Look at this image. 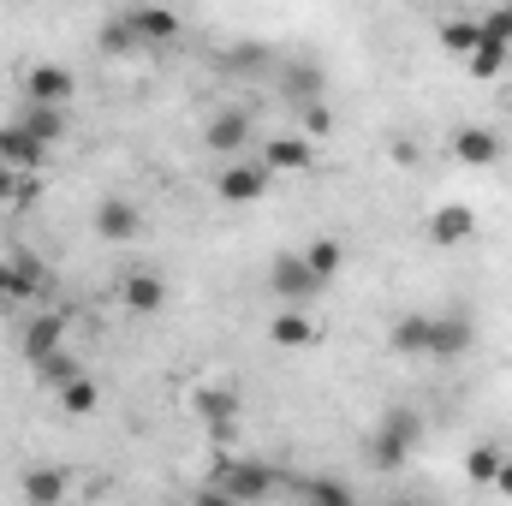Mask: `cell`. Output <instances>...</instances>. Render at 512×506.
Returning <instances> with one entry per match:
<instances>
[{
	"instance_id": "5bb4252c",
	"label": "cell",
	"mask_w": 512,
	"mask_h": 506,
	"mask_svg": "<svg viewBox=\"0 0 512 506\" xmlns=\"http://www.w3.org/2000/svg\"><path fill=\"white\" fill-rule=\"evenodd\" d=\"M18 483H24V501L30 506H60L66 495H72V477H66L60 465H30Z\"/></svg>"
},
{
	"instance_id": "7a4b0ae2",
	"label": "cell",
	"mask_w": 512,
	"mask_h": 506,
	"mask_svg": "<svg viewBox=\"0 0 512 506\" xmlns=\"http://www.w3.org/2000/svg\"><path fill=\"white\" fill-rule=\"evenodd\" d=\"M268 292L280 298V304H292V310H304L316 292H322V280L304 268V256L298 251H286V256H274V268H268Z\"/></svg>"
},
{
	"instance_id": "484cf974",
	"label": "cell",
	"mask_w": 512,
	"mask_h": 506,
	"mask_svg": "<svg viewBox=\"0 0 512 506\" xmlns=\"http://www.w3.org/2000/svg\"><path fill=\"white\" fill-rule=\"evenodd\" d=\"M96 405H102V387H96L90 376H78V381L60 387V411H66V417H90Z\"/></svg>"
},
{
	"instance_id": "e575fe53",
	"label": "cell",
	"mask_w": 512,
	"mask_h": 506,
	"mask_svg": "<svg viewBox=\"0 0 512 506\" xmlns=\"http://www.w3.org/2000/svg\"><path fill=\"white\" fill-rule=\"evenodd\" d=\"M495 489H501V495L512 501V459H501V477H495Z\"/></svg>"
},
{
	"instance_id": "e0dca14e",
	"label": "cell",
	"mask_w": 512,
	"mask_h": 506,
	"mask_svg": "<svg viewBox=\"0 0 512 506\" xmlns=\"http://www.w3.org/2000/svg\"><path fill=\"white\" fill-rule=\"evenodd\" d=\"M429 239H435V245H465V239H477V215H471L465 203H447V209H435Z\"/></svg>"
},
{
	"instance_id": "4dcf8cb0",
	"label": "cell",
	"mask_w": 512,
	"mask_h": 506,
	"mask_svg": "<svg viewBox=\"0 0 512 506\" xmlns=\"http://www.w3.org/2000/svg\"><path fill=\"white\" fill-rule=\"evenodd\" d=\"M328 126H334V120H328V108H322V102H310V108H304V137L316 143V137H328Z\"/></svg>"
},
{
	"instance_id": "ba28073f",
	"label": "cell",
	"mask_w": 512,
	"mask_h": 506,
	"mask_svg": "<svg viewBox=\"0 0 512 506\" xmlns=\"http://www.w3.org/2000/svg\"><path fill=\"white\" fill-rule=\"evenodd\" d=\"M197 417L209 423L215 441H233L239 435V399H233V387H203L197 393Z\"/></svg>"
},
{
	"instance_id": "83f0119b",
	"label": "cell",
	"mask_w": 512,
	"mask_h": 506,
	"mask_svg": "<svg viewBox=\"0 0 512 506\" xmlns=\"http://www.w3.org/2000/svg\"><path fill=\"white\" fill-rule=\"evenodd\" d=\"M477 24H483V42H489V48H512V6L489 12V18H477Z\"/></svg>"
},
{
	"instance_id": "4fadbf2b",
	"label": "cell",
	"mask_w": 512,
	"mask_h": 506,
	"mask_svg": "<svg viewBox=\"0 0 512 506\" xmlns=\"http://www.w3.org/2000/svg\"><path fill=\"white\" fill-rule=\"evenodd\" d=\"M453 155H459L465 167H495V161L507 155V143L489 126H465V131H453Z\"/></svg>"
},
{
	"instance_id": "3957f363",
	"label": "cell",
	"mask_w": 512,
	"mask_h": 506,
	"mask_svg": "<svg viewBox=\"0 0 512 506\" xmlns=\"http://www.w3.org/2000/svg\"><path fill=\"white\" fill-rule=\"evenodd\" d=\"M209 483H221L227 495L239 506H251V501H268L274 495V471L268 465H256V459H233V465H215V477Z\"/></svg>"
},
{
	"instance_id": "d590c367",
	"label": "cell",
	"mask_w": 512,
	"mask_h": 506,
	"mask_svg": "<svg viewBox=\"0 0 512 506\" xmlns=\"http://www.w3.org/2000/svg\"><path fill=\"white\" fill-rule=\"evenodd\" d=\"M387 506H417V501H387Z\"/></svg>"
},
{
	"instance_id": "ffe728a7",
	"label": "cell",
	"mask_w": 512,
	"mask_h": 506,
	"mask_svg": "<svg viewBox=\"0 0 512 506\" xmlns=\"http://www.w3.org/2000/svg\"><path fill=\"white\" fill-rule=\"evenodd\" d=\"M268 340H274V346H286V352H298V346H310V340H316V322H310L304 310H280V316L268 322Z\"/></svg>"
},
{
	"instance_id": "603a6c76",
	"label": "cell",
	"mask_w": 512,
	"mask_h": 506,
	"mask_svg": "<svg viewBox=\"0 0 512 506\" xmlns=\"http://www.w3.org/2000/svg\"><path fill=\"white\" fill-rule=\"evenodd\" d=\"M501 459H507V453H501V447H489V441H483V447H471V453H465V483H477V489H495V477H501Z\"/></svg>"
},
{
	"instance_id": "f1b7e54d",
	"label": "cell",
	"mask_w": 512,
	"mask_h": 506,
	"mask_svg": "<svg viewBox=\"0 0 512 506\" xmlns=\"http://www.w3.org/2000/svg\"><path fill=\"white\" fill-rule=\"evenodd\" d=\"M36 292H42L36 280H24L12 262H0V298H36Z\"/></svg>"
},
{
	"instance_id": "6da1fadb",
	"label": "cell",
	"mask_w": 512,
	"mask_h": 506,
	"mask_svg": "<svg viewBox=\"0 0 512 506\" xmlns=\"http://www.w3.org/2000/svg\"><path fill=\"white\" fill-rule=\"evenodd\" d=\"M417 435H423L417 411H387L382 423L370 429V465H376V471H399V465L411 459Z\"/></svg>"
},
{
	"instance_id": "8992f818",
	"label": "cell",
	"mask_w": 512,
	"mask_h": 506,
	"mask_svg": "<svg viewBox=\"0 0 512 506\" xmlns=\"http://www.w3.org/2000/svg\"><path fill=\"white\" fill-rule=\"evenodd\" d=\"M268 185H274V173L262 161H239V167H227L215 179V197L221 203H256V197H268Z\"/></svg>"
},
{
	"instance_id": "ac0fdd59",
	"label": "cell",
	"mask_w": 512,
	"mask_h": 506,
	"mask_svg": "<svg viewBox=\"0 0 512 506\" xmlns=\"http://www.w3.org/2000/svg\"><path fill=\"white\" fill-rule=\"evenodd\" d=\"M18 131H30L42 149L48 143H60L66 137V108H30V102H18V120H12Z\"/></svg>"
},
{
	"instance_id": "8fae6325",
	"label": "cell",
	"mask_w": 512,
	"mask_h": 506,
	"mask_svg": "<svg viewBox=\"0 0 512 506\" xmlns=\"http://www.w3.org/2000/svg\"><path fill=\"white\" fill-rule=\"evenodd\" d=\"M120 304H126L131 316H155L161 304H167V280L155 274V268H137L120 280Z\"/></svg>"
},
{
	"instance_id": "52a82bcc",
	"label": "cell",
	"mask_w": 512,
	"mask_h": 506,
	"mask_svg": "<svg viewBox=\"0 0 512 506\" xmlns=\"http://www.w3.org/2000/svg\"><path fill=\"white\" fill-rule=\"evenodd\" d=\"M120 18H126V30L137 36V48H161V42L179 36V12H167V6H131Z\"/></svg>"
},
{
	"instance_id": "1f68e13d",
	"label": "cell",
	"mask_w": 512,
	"mask_h": 506,
	"mask_svg": "<svg viewBox=\"0 0 512 506\" xmlns=\"http://www.w3.org/2000/svg\"><path fill=\"white\" fill-rule=\"evenodd\" d=\"M191 506H239V501H233V495H227L221 483H203V489H197V501H191Z\"/></svg>"
},
{
	"instance_id": "d6a6232c",
	"label": "cell",
	"mask_w": 512,
	"mask_h": 506,
	"mask_svg": "<svg viewBox=\"0 0 512 506\" xmlns=\"http://www.w3.org/2000/svg\"><path fill=\"white\" fill-rule=\"evenodd\" d=\"M18 185H24V173H12V167H0V203H18Z\"/></svg>"
},
{
	"instance_id": "f546056e",
	"label": "cell",
	"mask_w": 512,
	"mask_h": 506,
	"mask_svg": "<svg viewBox=\"0 0 512 506\" xmlns=\"http://www.w3.org/2000/svg\"><path fill=\"white\" fill-rule=\"evenodd\" d=\"M102 48H114V54H131V48H137V36L126 30V18H114V24H102Z\"/></svg>"
},
{
	"instance_id": "9a60e30c",
	"label": "cell",
	"mask_w": 512,
	"mask_h": 506,
	"mask_svg": "<svg viewBox=\"0 0 512 506\" xmlns=\"http://www.w3.org/2000/svg\"><path fill=\"white\" fill-rule=\"evenodd\" d=\"M137 227H143V215H137L131 197H102L96 203V239H137Z\"/></svg>"
},
{
	"instance_id": "2e32d148",
	"label": "cell",
	"mask_w": 512,
	"mask_h": 506,
	"mask_svg": "<svg viewBox=\"0 0 512 506\" xmlns=\"http://www.w3.org/2000/svg\"><path fill=\"white\" fill-rule=\"evenodd\" d=\"M471 322L465 316H435V328H429V358H465L471 352Z\"/></svg>"
},
{
	"instance_id": "cb8c5ba5",
	"label": "cell",
	"mask_w": 512,
	"mask_h": 506,
	"mask_svg": "<svg viewBox=\"0 0 512 506\" xmlns=\"http://www.w3.org/2000/svg\"><path fill=\"white\" fill-rule=\"evenodd\" d=\"M30 370H36V381H42V387H54V393H60L66 381H78V376H84V370H78V358H72L66 346H60V352H48V358H36Z\"/></svg>"
},
{
	"instance_id": "5b68a950",
	"label": "cell",
	"mask_w": 512,
	"mask_h": 506,
	"mask_svg": "<svg viewBox=\"0 0 512 506\" xmlns=\"http://www.w3.org/2000/svg\"><path fill=\"white\" fill-rule=\"evenodd\" d=\"M310 161H316V143L304 131H280V137L262 143V167L268 173H310Z\"/></svg>"
},
{
	"instance_id": "d4e9b609",
	"label": "cell",
	"mask_w": 512,
	"mask_h": 506,
	"mask_svg": "<svg viewBox=\"0 0 512 506\" xmlns=\"http://www.w3.org/2000/svg\"><path fill=\"white\" fill-rule=\"evenodd\" d=\"M441 48H453V54L471 60V54L483 48V24H477V18H447V24H441Z\"/></svg>"
},
{
	"instance_id": "8d00e7d4",
	"label": "cell",
	"mask_w": 512,
	"mask_h": 506,
	"mask_svg": "<svg viewBox=\"0 0 512 506\" xmlns=\"http://www.w3.org/2000/svg\"><path fill=\"white\" fill-rule=\"evenodd\" d=\"M507 102H512V96H507Z\"/></svg>"
},
{
	"instance_id": "9c48e42d",
	"label": "cell",
	"mask_w": 512,
	"mask_h": 506,
	"mask_svg": "<svg viewBox=\"0 0 512 506\" xmlns=\"http://www.w3.org/2000/svg\"><path fill=\"white\" fill-rule=\"evenodd\" d=\"M251 114L245 108H227V114H215L209 126H203V143H209V155H239L245 143H251Z\"/></svg>"
},
{
	"instance_id": "30bf717a",
	"label": "cell",
	"mask_w": 512,
	"mask_h": 506,
	"mask_svg": "<svg viewBox=\"0 0 512 506\" xmlns=\"http://www.w3.org/2000/svg\"><path fill=\"white\" fill-rule=\"evenodd\" d=\"M66 346V310H48V316H36V322H24V334H18V352L36 364V358H48V352H60Z\"/></svg>"
},
{
	"instance_id": "d6986e66",
	"label": "cell",
	"mask_w": 512,
	"mask_h": 506,
	"mask_svg": "<svg viewBox=\"0 0 512 506\" xmlns=\"http://www.w3.org/2000/svg\"><path fill=\"white\" fill-rule=\"evenodd\" d=\"M429 328H435V316H399V322L387 328V346H393L399 358H417V352H429Z\"/></svg>"
},
{
	"instance_id": "277c9868",
	"label": "cell",
	"mask_w": 512,
	"mask_h": 506,
	"mask_svg": "<svg viewBox=\"0 0 512 506\" xmlns=\"http://www.w3.org/2000/svg\"><path fill=\"white\" fill-rule=\"evenodd\" d=\"M72 72L66 66H54V60H42V66H30L24 72V84H18V96L30 102V108H66L72 102Z\"/></svg>"
},
{
	"instance_id": "7402d4cb",
	"label": "cell",
	"mask_w": 512,
	"mask_h": 506,
	"mask_svg": "<svg viewBox=\"0 0 512 506\" xmlns=\"http://www.w3.org/2000/svg\"><path fill=\"white\" fill-rule=\"evenodd\" d=\"M298 506H358L340 477H298Z\"/></svg>"
},
{
	"instance_id": "44dd1931",
	"label": "cell",
	"mask_w": 512,
	"mask_h": 506,
	"mask_svg": "<svg viewBox=\"0 0 512 506\" xmlns=\"http://www.w3.org/2000/svg\"><path fill=\"white\" fill-rule=\"evenodd\" d=\"M298 256H304V268H310L322 286H328V280L346 268V245H340V239H310V245H304Z\"/></svg>"
},
{
	"instance_id": "4316f807",
	"label": "cell",
	"mask_w": 512,
	"mask_h": 506,
	"mask_svg": "<svg viewBox=\"0 0 512 506\" xmlns=\"http://www.w3.org/2000/svg\"><path fill=\"white\" fill-rule=\"evenodd\" d=\"M507 60H512V48H489V42H483V48L471 54V78H501Z\"/></svg>"
},
{
	"instance_id": "836d02e7",
	"label": "cell",
	"mask_w": 512,
	"mask_h": 506,
	"mask_svg": "<svg viewBox=\"0 0 512 506\" xmlns=\"http://www.w3.org/2000/svg\"><path fill=\"white\" fill-rule=\"evenodd\" d=\"M417 155H423V149H417L411 137H399V143H393V161H399V167H417Z\"/></svg>"
},
{
	"instance_id": "7c38bea8",
	"label": "cell",
	"mask_w": 512,
	"mask_h": 506,
	"mask_svg": "<svg viewBox=\"0 0 512 506\" xmlns=\"http://www.w3.org/2000/svg\"><path fill=\"white\" fill-rule=\"evenodd\" d=\"M42 155H48V149H42L30 131H18L12 120L0 126V167H12V173H24V179H30V173L42 167Z\"/></svg>"
}]
</instances>
